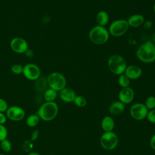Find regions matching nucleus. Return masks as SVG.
I'll use <instances>...</instances> for the list:
<instances>
[{"label":"nucleus","mask_w":155,"mask_h":155,"mask_svg":"<svg viewBox=\"0 0 155 155\" xmlns=\"http://www.w3.org/2000/svg\"><path fill=\"white\" fill-rule=\"evenodd\" d=\"M136 56L142 62L152 63L155 61V44L150 40L141 44L136 50Z\"/></svg>","instance_id":"f257e3e1"},{"label":"nucleus","mask_w":155,"mask_h":155,"mask_svg":"<svg viewBox=\"0 0 155 155\" xmlns=\"http://www.w3.org/2000/svg\"><path fill=\"white\" fill-rule=\"evenodd\" d=\"M58 111V106L56 102H45L41 105L36 114L41 119L48 122L52 120L57 116Z\"/></svg>","instance_id":"f03ea898"},{"label":"nucleus","mask_w":155,"mask_h":155,"mask_svg":"<svg viewBox=\"0 0 155 155\" xmlns=\"http://www.w3.org/2000/svg\"><path fill=\"white\" fill-rule=\"evenodd\" d=\"M110 33L105 27L96 25L89 31L88 38L90 41L96 45H102L106 43L108 39Z\"/></svg>","instance_id":"7ed1b4c3"},{"label":"nucleus","mask_w":155,"mask_h":155,"mask_svg":"<svg viewBox=\"0 0 155 155\" xmlns=\"http://www.w3.org/2000/svg\"><path fill=\"white\" fill-rule=\"evenodd\" d=\"M107 65L111 73L118 76L124 74L127 67L125 59L117 54H112L109 57Z\"/></svg>","instance_id":"20e7f679"},{"label":"nucleus","mask_w":155,"mask_h":155,"mask_svg":"<svg viewBox=\"0 0 155 155\" xmlns=\"http://www.w3.org/2000/svg\"><path fill=\"white\" fill-rule=\"evenodd\" d=\"M47 80L49 87L56 91H60L66 87V79L61 73L53 72L50 73L47 78Z\"/></svg>","instance_id":"39448f33"},{"label":"nucleus","mask_w":155,"mask_h":155,"mask_svg":"<svg viewBox=\"0 0 155 155\" xmlns=\"http://www.w3.org/2000/svg\"><path fill=\"white\" fill-rule=\"evenodd\" d=\"M119 142L118 137L113 131H105L100 138V144L105 150H113Z\"/></svg>","instance_id":"423d86ee"},{"label":"nucleus","mask_w":155,"mask_h":155,"mask_svg":"<svg viewBox=\"0 0 155 155\" xmlns=\"http://www.w3.org/2000/svg\"><path fill=\"white\" fill-rule=\"evenodd\" d=\"M129 25L125 19H117L113 21L109 26V33L114 37H120L127 33Z\"/></svg>","instance_id":"0eeeda50"},{"label":"nucleus","mask_w":155,"mask_h":155,"mask_svg":"<svg viewBox=\"0 0 155 155\" xmlns=\"http://www.w3.org/2000/svg\"><path fill=\"white\" fill-rule=\"evenodd\" d=\"M148 110L142 103H136L130 108V113L132 118L137 120H141L147 117Z\"/></svg>","instance_id":"6e6552de"},{"label":"nucleus","mask_w":155,"mask_h":155,"mask_svg":"<svg viewBox=\"0 0 155 155\" xmlns=\"http://www.w3.org/2000/svg\"><path fill=\"white\" fill-rule=\"evenodd\" d=\"M22 74L28 80L36 81L41 74L40 68L34 64H27L23 67Z\"/></svg>","instance_id":"1a4fd4ad"},{"label":"nucleus","mask_w":155,"mask_h":155,"mask_svg":"<svg viewBox=\"0 0 155 155\" xmlns=\"http://www.w3.org/2000/svg\"><path fill=\"white\" fill-rule=\"evenodd\" d=\"M5 113L7 117L12 121H20L24 118L25 115L24 110L17 105L8 107Z\"/></svg>","instance_id":"9d476101"},{"label":"nucleus","mask_w":155,"mask_h":155,"mask_svg":"<svg viewBox=\"0 0 155 155\" xmlns=\"http://www.w3.org/2000/svg\"><path fill=\"white\" fill-rule=\"evenodd\" d=\"M10 46L11 49L16 53H24L28 50V44L27 41L20 37H16L10 41Z\"/></svg>","instance_id":"9b49d317"},{"label":"nucleus","mask_w":155,"mask_h":155,"mask_svg":"<svg viewBox=\"0 0 155 155\" xmlns=\"http://www.w3.org/2000/svg\"><path fill=\"white\" fill-rule=\"evenodd\" d=\"M119 101L124 104H128L131 103L134 97V91L133 89L130 87L122 88L118 94Z\"/></svg>","instance_id":"f8f14e48"},{"label":"nucleus","mask_w":155,"mask_h":155,"mask_svg":"<svg viewBox=\"0 0 155 155\" xmlns=\"http://www.w3.org/2000/svg\"><path fill=\"white\" fill-rule=\"evenodd\" d=\"M130 80H136L139 79L142 74V69L136 65H130L127 67L124 73Z\"/></svg>","instance_id":"ddd939ff"},{"label":"nucleus","mask_w":155,"mask_h":155,"mask_svg":"<svg viewBox=\"0 0 155 155\" xmlns=\"http://www.w3.org/2000/svg\"><path fill=\"white\" fill-rule=\"evenodd\" d=\"M59 96L61 99L64 102H73L76 96L75 91L70 88H64L60 91Z\"/></svg>","instance_id":"4468645a"},{"label":"nucleus","mask_w":155,"mask_h":155,"mask_svg":"<svg viewBox=\"0 0 155 155\" xmlns=\"http://www.w3.org/2000/svg\"><path fill=\"white\" fill-rule=\"evenodd\" d=\"M130 27L137 28L142 26L145 21V18L140 14H134L130 16L127 20Z\"/></svg>","instance_id":"2eb2a0df"},{"label":"nucleus","mask_w":155,"mask_h":155,"mask_svg":"<svg viewBox=\"0 0 155 155\" xmlns=\"http://www.w3.org/2000/svg\"><path fill=\"white\" fill-rule=\"evenodd\" d=\"M125 110V104L119 101L113 102L108 107V112L112 115H118Z\"/></svg>","instance_id":"dca6fc26"},{"label":"nucleus","mask_w":155,"mask_h":155,"mask_svg":"<svg viewBox=\"0 0 155 155\" xmlns=\"http://www.w3.org/2000/svg\"><path fill=\"white\" fill-rule=\"evenodd\" d=\"M101 127L105 131H111L114 127L113 119L108 116H105L101 121Z\"/></svg>","instance_id":"f3484780"},{"label":"nucleus","mask_w":155,"mask_h":155,"mask_svg":"<svg viewBox=\"0 0 155 155\" xmlns=\"http://www.w3.org/2000/svg\"><path fill=\"white\" fill-rule=\"evenodd\" d=\"M96 21L99 25L105 27L109 21V15L106 11L101 10L96 15Z\"/></svg>","instance_id":"a211bd4d"},{"label":"nucleus","mask_w":155,"mask_h":155,"mask_svg":"<svg viewBox=\"0 0 155 155\" xmlns=\"http://www.w3.org/2000/svg\"><path fill=\"white\" fill-rule=\"evenodd\" d=\"M40 120L41 119L37 114H31L27 117L25 122L28 127L33 128L39 124Z\"/></svg>","instance_id":"6ab92c4d"},{"label":"nucleus","mask_w":155,"mask_h":155,"mask_svg":"<svg viewBox=\"0 0 155 155\" xmlns=\"http://www.w3.org/2000/svg\"><path fill=\"white\" fill-rule=\"evenodd\" d=\"M57 97V91L52 88H48L44 92V98L46 102H53Z\"/></svg>","instance_id":"aec40b11"},{"label":"nucleus","mask_w":155,"mask_h":155,"mask_svg":"<svg viewBox=\"0 0 155 155\" xmlns=\"http://www.w3.org/2000/svg\"><path fill=\"white\" fill-rule=\"evenodd\" d=\"M36 82V88L39 92H44L47 89L46 87L48 85L47 79L44 78H39Z\"/></svg>","instance_id":"412c9836"},{"label":"nucleus","mask_w":155,"mask_h":155,"mask_svg":"<svg viewBox=\"0 0 155 155\" xmlns=\"http://www.w3.org/2000/svg\"><path fill=\"white\" fill-rule=\"evenodd\" d=\"M118 84L122 88L128 87L130 85V80L124 74H122L119 76Z\"/></svg>","instance_id":"4be33fe9"},{"label":"nucleus","mask_w":155,"mask_h":155,"mask_svg":"<svg viewBox=\"0 0 155 155\" xmlns=\"http://www.w3.org/2000/svg\"><path fill=\"white\" fill-rule=\"evenodd\" d=\"M73 102L77 107L82 108L86 106L87 104V101L86 98L82 96H76Z\"/></svg>","instance_id":"5701e85b"},{"label":"nucleus","mask_w":155,"mask_h":155,"mask_svg":"<svg viewBox=\"0 0 155 155\" xmlns=\"http://www.w3.org/2000/svg\"><path fill=\"white\" fill-rule=\"evenodd\" d=\"M0 147L2 150L5 153L10 152L12 148V143L7 139L0 142Z\"/></svg>","instance_id":"b1692460"},{"label":"nucleus","mask_w":155,"mask_h":155,"mask_svg":"<svg viewBox=\"0 0 155 155\" xmlns=\"http://www.w3.org/2000/svg\"><path fill=\"white\" fill-rule=\"evenodd\" d=\"M144 105L148 110L155 108V96H150L148 97L145 102Z\"/></svg>","instance_id":"393cba45"},{"label":"nucleus","mask_w":155,"mask_h":155,"mask_svg":"<svg viewBox=\"0 0 155 155\" xmlns=\"http://www.w3.org/2000/svg\"><path fill=\"white\" fill-rule=\"evenodd\" d=\"M33 147V142L28 140H25L22 144V150L27 153L30 152Z\"/></svg>","instance_id":"a878e982"},{"label":"nucleus","mask_w":155,"mask_h":155,"mask_svg":"<svg viewBox=\"0 0 155 155\" xmlns=\"http://www.w3.org/2000/svg\"><path fill=\"white\" fill-rule=\"evenodd\" d=\"M8 136V131L7 128L2 124H0V142L7 139Z\"/></svg>","instance_id":"bb28decb"},{"label":"nucleus","mask_w":155,"mask_h":155,"mask_svg":"<svg viewBox=\"0 0 155 155\" xmlns=\"http://www.w3.org/2000/svg\"><path fill=\"white\" fill-rule=\"evenodd\" d=\"M11 71L12 73L16 74H19L22 73L23 67L20 64H15L11 67Z\"/></svg>","instance_id":"cd10ccee"},{"label":"nucleus","mask_w":155,"mask_h":155,"mask_svg":"<svg viewBox=\"0 0 155 155\" xmlns=\"http://www.w3.org/2000/svg\"><path fill=\"white\" fill-rule=\"evenodd\" d=\"M146 117L150 123L155 124V109L148 111Z\"/></svg>","instance_id":"c85d7f7f"},{"label":"nucleus","mask_w":155,"mask_h":155,"mask_svg":"<svg viewBox=\"0 0 155 155\" xmlns=\"http://www.w3.org/2000/svg\"><path fill=\"white\" fill-rule=\"evenodd\" d=\"M8 108V106L6 101L2 98H0V112H6Z\"/></svg>","instance_id":"c756f323"},{"label":"nucleus","mask_w":155,"mask_h":155,"mask_svg":"<svg viewBox=\"0 0 155 155\" xmlns=\"http://www.w3.org/2000/svg\"><path fill=\"white\" fill-rule=\"evenodd\" d=\"M39 135V131L38 130H35V131H33V133H31V138H30V140L31 142H34L35 140H36Z\"/></svg>","instance_id":"7c9ffc66"},{"label":"nucleus","mask_w":155,"mask_h":155,"mask_svg":"<svg viewBox=\"0 0 155 155\" xmlns=\"http://www.w3.org/2000/svg\"><path fill=\"white\" fill-rule=\"evenodd\" d=\"M153 23L152 21L147 20V21H144L142 25L145 29H150L153 26Z\"/></svg>","instance_id":"2f4dec72"},{"label":"nucleus","mask_w":155,"mask_h":155,"mask_svg":"<svg viewBox=\"0 0 155 155\" xmlns=\"http://www.w3.org/2000/svg\"><path fill=\"white\" fill-rule=\"evenodd\" d=\"M7 116L4 113L0 112V124L4 125L7 122Z\"/></svg>","instance_id":"473e14b6"},{"label":"nucleus","mask_w":155,"mask_h":155,"mask_svg":"<svg viewBox=\"0 0 155 155\" xmlns=\"http://www.w3.org/2000/svg\"><path fill=\"white\" fill-rule=\"evenodd\" d=\"M150 145L153 150H155V134H153L150 139Z\"/></svg>","instance_id":"72a5a7b5"},{"label":"nucleus","mask_w":155,"mask_h":155,"mask_svg":"<svg viewBox=\"0 0 155 155\" xmlns=\"http://www.w3.org/2000/svg\"><path fill=\"white\" fill-rule=\"evenodd\" d=\"M150 41L154 44H155V31L152 33L151 38H150Z\"/></svg>","instance_id":"f704fd0d"},{"label":"nucleus","mask_w":155,"mask_h":155,"mask_svg":"<svg viewBox=\"0 0 155 155\" xmlns=\"http://www.w3.org/2000/svg\"><path fill=\"white\" fill-rule=\"evenodd\" d=\"M27 155H41L40 154H39L37 152H34V151H31V152H29L28 154Z\"/></svg>","instance_id":"c9c22d12"},{"label":"nucleus","mask_w":155,"mask_h":155,"mask_svg":"<svg viewBox=\"0 0 155 155\" xmlns=\"http://www.w3.org/2000/svg\"><path fill=\"white\" fill-rule=\"evenodd\" d=\"M153 11H154V13H155V3L154 4V5H153Z\"/></svg>","instance_id":"e433bc0d"},{"label":"nucleus","mask_w":155,"mask_h":155,"mask_svg":"<svg viewBox=\"0 0 155 155\" xmlns=\"http://www.w3.org/2000/svg\"><path fill=\"white\" fill-rule=\"evenodd\" d=\"M0 155H5V154H2V153H1Z\"/></svg>","instance_id":"4c0bfd02"},{"label":"nucleus","mask_w":155,"mask_h":155,"mask_svg":"<svg viewBox=\"0 0 155 155\" xmlns=\"http://www.w3.org/2000/svg\"><path fill=\"white\" fill-rule=\"evenodd\" d=\"M49 155H53V154H49Z\"/></svg>","instance_id":"58836bf2"}]
</instances>
